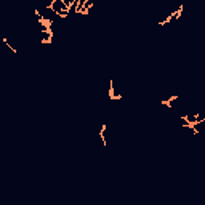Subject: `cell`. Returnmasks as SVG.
<instances>
[{
    "instance_id": "cell-4",
    "label": "cell",
    "mask_w": 205,
    "mask_h": 205,
    "mask_svg": "<svg viewBox=\"0 0 205 205\" xmlns=\"http://www.w3.org/2000/svg\"><path fill=\"white\" fill-rule=\"evenodd\" d=\"M2 40H3V43H5V45L8 47V48H10L11 51H13V53H18V50H16V48H13V47H11L10 43H8V40H7V39H2Z\"/></svg>"
},
{
    "instance_id": "cell-1",
    "label": "cell",
    "mask_w": 205,
    "mask_h": 205,
    "mask_svg": "<svg viewBox=\"0 0 205 205\" xmlns=\"http://www.w3.org/2000/svg\"><path fill=\"white\" fill-rule=\"evenodd\" d=\"M108 95H109V100H117V101H120L122 100V95H116L114 93V80H111L109 82V92H108Z\"/></svg>"
},
{
    "instance_id": "cell-2",
    "label": "cell",
    "mask_w": 205,
    "mask_h": 205,
    "mask_svg": "<svg viewBox=\"0 0 205 205\" xmlns=\"http://www.w3.org/2000/svg\"><path fill=\"white\" fill-rule=\"evenodd\" d=\"M176 100H178V96H176V95H175V96H172V98H168V100H162V101H160V104H162V106H167V108H172V102L173 101H176Z\"/></svg>"
},
{
    "instance_id": "cell-5",
    "label": "cell",
    "mask_w": 205,
    "mask_h": 205,
    "mask_svg": "<svg viewBox=\"0 0 205 205\" xmlns=\"http://www.w3.org/2000/svg\"><path fill=\"white\" fill-rule=\"evenodd\" d=\"M51 39H53V35H47L43 40H40V43H51Z\"/></svg>"
},
{
    "instance_id": "cell-3",
    "label": "cell",
    "mask_w": 205,
    "mask_h": 205,
    "mask_svg": "<svg viewBox=\"0 0 205 205\" xmlns=\"http://www.w3.org/2000/svg\"><path fill=\"white\" fill-rule=\"evenodd\" d=\"M106 128H108V127H106V125H102L101 130H100V138H101V141H102V148H106V144H108V143H106V136H104Z\"/></svg>"
}]
</instances>
